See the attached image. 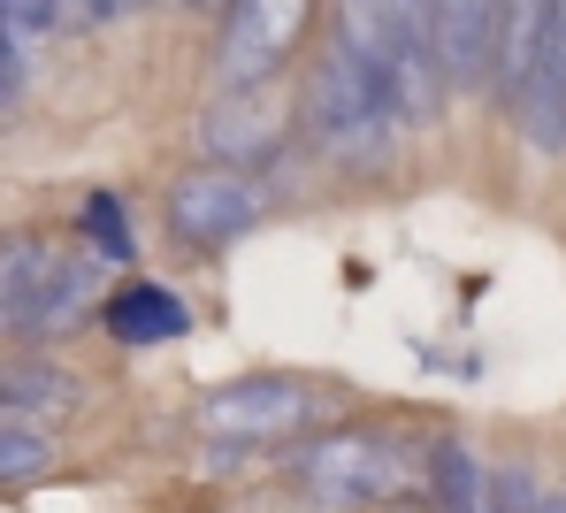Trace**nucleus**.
<instances>
[{"label":"nucleus","mask_w":566,"mask_h":513,"mask_svg":"<svg viewBox=\"0 0 566 513\" xmlns=\"http://www.w3.org/2000/svg\"><path fill=\"white\" fill-rule=\"evenodd\" d=\"M85 407V384L70 376V368H0V421H23V429H39V421H62V413Z\"/></svg>","instance_id":"1a4fd4ad"},{"label":"nucleus","mask_w":566,"mask_h":513,"mask_svg":"<svg viewBox=\"0 0 566 513\" xmlns=\"http://www.w3.org/2000/svg\"><path fill=\"white\" fill-rule=\"evenodd\" d=\"M337 39L390 77L406 123L429 115V107L452 93L444 54H437V31H429V0H337Z\"/></svg>","instance_id":"f257e3e1"},{"label":"nucleus","mask_w":566,"mask_h":513,"mask_svg":"<svg viewBox=\"0 0 566 513\" xmlns=\"http://www.w3.org/2000/svg\"><path fill=\"white\" fill-rule=\"evenodd\" d=\"M0 15H8L15 39H46V31H62V0H0Z\"/></svg>","instance_id":"2eb2a0df"},{"label":"nucleus","mask_w":566,"mask_h":513,"mask_svg":"<svg viewBox=\"0 0 566 513\" xmlns=\"http://www.w3.org/2000/svg\"><path fill=\"white\" fill-rule=\"evenodd\" d=\"M191 8H230V0H191Z\"/></svg>","instance_id":"6ab92c4d"},{"label":"nucleus","mask_w":566,"mask_h":513,"mask_svg":"<svg viewBox=\"0 0 566 513\" xmlns=\"http://www.w3.org/2000/svg\"><path fill=\"white\" fill-rule=\"evenodd\" d=\"M306 0H230L222 8V85H269L283 62L298 54Z\"/></svg>","instance_id":"20e7f679"},{"label":"nucleus","mask_w":566,"mask_h":513,"mask_svg":"<svg viewBox=\"0 0 566 513\" xmlns=\"http://www.w3.org/2000/svg\"><path fill=\"white\" fill-rule=\"evenodd\" d=\"M185 329H191V307L177 292H161V284H123L107 300V337L115 345H169Z\"/></svg>","instance_id":"9b49d317"},{"label":"nucleus","mask_w":566,"mask_h":513,"mask_svg":"<svg viewBox=\"0 0 566 513\" xmlns=\"http://www.w3.org/2000/svg\"><path fill=\"white\" fill-rule=\"evenodd\" d=\"M54 468V444L23 421H0V483H39Z\"/></svg>","instance_id":"ddd939ff"},{"label":"nucleus","mask_w":566,"mask_h":513,"mask_svg":"<svg viewBox=\"0 0 566 513\" xmlns=\"http://www.w3.org/2000/svg\"><path fill=\"white\" fill-rule=\"evenodd\" d=\"M77 222H85V238H93L99 261H130V253H138V238H130V222H123V200H115V192H93Z\"/></svg>","instance_id":"4468645a"},{"label":"nucleus","mask_w":566,"mask_h":513,"mask_svg":"<svg viewBox=\"0 0 566 513\" xmlns=\"http://www.w3.org/2000/svg\"><path fill=\"white\" fill-rule=\"evenodd\" d=\"M99 300V253H54V269H46V292H39V314H31V337H62V329H77Z\"/></svg>","instance_id":"9d476101"},{"label":"nucleus","mask_w":566,"mask_h":513,"mask_svg":"<svg viewBox=\"0 0 566 513\" xmlns=\"http://www.w3.org/2000/svg\"><path fill=\"white\" fill-rule=\"evenodd\" d=\"M253 222H261V192H253L238 169H222V161L185 169V177L169 185V230H177L185 245H230V238H245Z\"/></svg>","instance_id":"39448f33"},{"label":"nucleus","mask_w":566,"mask_h":513,"mask_svg":"<svg viewBox=\"0 0 566 513\" xmlns=\"http://www.w3.org/2000/svg\"><path fill=\"white\" fill-rule=\"evenodd\" d=\"M62 23H107V0H62Z\"/></svg>","instance_id":"f3484780"},{"label":"nucleus","mask_w":566,"mask_h":513,"mask_svg":"<svg viewBox=\"0 0 566 513\" xmlns=\"http://www.w3.org/2000/svg\"><path fill=\"white\" fill-rule=\"evenodd\" d=\"M544 513H566V499H559V491H552V506H544Z\"/></svg>","instance_id":"a211bd4d"},{"label":"nucleus","mask_w":566,"mask_h":513,"mask_svg":"<svg viewBox=\"0 0 566 513\" xmlns=\"http://www.w3.org/2000/svg\"><path fill=\"white\" fill-rule=\"evenodd\" d=\"M497 15H505V0H429V31H437V54H444V77H452V93H468V85H490Z\"/></svg>","instance_id":"423d86ee"},{"label":"nucleus","mask_w":566,"mask_h":513,"mask_svg":"<svg viewBox=\"0 0 566 513\" xmlns=\"http://www.w3.org/2000/svg\"><path fill=\"white\" fill-rule=\"evenodd\" d=\"M15 93V31H8V15H0V101Z\"/></svg>","instance_id":"dca6fc26"},{"label":"nucleus","mask_w":566,"mask_h":513,"mask_svg":"<svg viewBox=\"0 0 566 513\" xmlns=\"http://www.w3.org/2000/svg\"><path fill=\"white\" fill-rule=\"evenodd\" d=\"M291 475L329 506H390L413 491V460L376 429H322L314 444L291 452Z\"/></svg>","instance_id":"f03ea898"},{"label":"nucleus","mask_w":566,"mask_h":513,"mask_svg":"<svg viewBox=\"0 0 566 513\" xmlns=\"http://www.w3.org/2000/svg\"><path fill=\"white\" fill-rule=\"evenodd\" d=\"M54 253L62 245L39 238V230H0V337H31V314H39Z\"/></svg>","instance_id":"6e6552de"},{"label":"nucleus","mask_w":566,"mask_h":513,"mask_svg":"<svg viewBox=\"0 0 566 513\" xmlns=\"http://www.w3.org/2000/svg\"><path fill=\"white\" fill-rule=\"evenodd\" d=\"M421 483L437 513H490V460H474L468 444H429Z\"/></svg>","instance_id":"f8f14e48"},{"label":"nucleus","mask_w":566,"mask_h":513,"mask_svg":"<svg viewBox=\"0 0 566 513\" xmlns=\"http://www.w3.org/2000/svg\"><path fill=\"white\" fill-rule=\"evenodd\" d=\"M552 15H559V0H505V15H497V54H490V85H497L505 107H521V93H528L536 54H544V39H552Z\"/></svg>","instance_id":"0eeeda50"},{"label":"nucleus","mask_w":566,"mask_h":513,"mask_svg":"<svg viewBox=\"0 0 566 513\" xmlns=\"http://www.w3.org/2000/svg\"><path fill=\"white\" fill-rule=\"evenodd\" d=\"M314 413H322V391L306 376H238L199 399L191 429L214 444H276V437H298Z\"/></svg>","instance_id":"7ed1b4c3"}]
</instances>
